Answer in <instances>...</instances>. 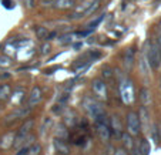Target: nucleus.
<instances>
[{"label": "nucleus", "mask_w": 161, "mask_h": 155, "mask_svg": "<svg viewBox=\"0 0 161 155\" xmlns=\"http://www.w3.org/2000/svg\"><path fill=\"white\" fill-rule=\"evenodd\" d=\"M56 36H57V33H50L49 36H47V40H53Z\"/></svg>", "instance_id": "obj_28"}, {"label": "nucleus", "mask_w": 161, "mask_h": 155, "mask_svg": "<svg viewBox=\"0 0 161 155\" xmlns=\"http://www.w3.org/2000/svg\"><path fill=\"white\" fill-rule=\"evenodd\" d=\"M16 155H27V148H23V149H20V151H19Z\"/></svg>", "instance_id": "obj_25"}, {"label": "nucleus", "mask_w": 161, "mask_h": 155, "mask_svg": "<svg viewBox=\"0 0 161 155\" xmlns=\"http://www.w3.org/2000/svg\"><path fill=\"white\" fill-rule=\"evenodd\" d=\"M30 107H27V108H16L14 111H13L12 114H10L7 118L13 120V121H16V120H20V118H25V117L29 115V113H30Z\"/></svg>", "instance_id": "obj_11"}, {"label": "nucleus", "mask_w": 161, "mask_h": 155, "mask_svg": "<svg viewBox=\"0 0 161 155\" xmlns=\"http://www.w3.org/2000/svg\"><path fill=\"white\" fill-rule=\"evenodd\" d=\"M34 33H36L37 39H40V40H47V36H49L47 29L42 27V26H36V27H34Z\"/></svg>", "instance_id": "obj_15"}, {"label": "nucleus", "mask_w": 161, "mask_h": 155, "mask_svg": "<svg viewBox=\"0 0 161 155\" xmlns=\"http://www.w3.org/2000/svg\"><path fill=\"white\" fill-rule=\"evenodd\" d=\"M141 101H143L144 105H147V104H150V101H151V97H150V93L147 88H143L141 90V95H140Z\"/></svg>", "instance_id": "obj_18"}, {"label": "nucleus", "mask_w": 161, "mask_h": 155, "mask_svg": "<svg viewBox=\"0 0 161 155\" xmlns=\"http://www.w3.org/2000/svg\"><path fill=\"white\" fill-rule=\"evenodd\" d=\"M123 138H124V144L125 145H128V149H133V142H131V135H123Z\"/></svg>", "instance_id": "obj_22"}, {"label": "nucleus", "mask_w": 161, "mask_h": 155, "mask_svg": "<svg viewBox=\"0 0 161 155\" xmlns=\"http://www.w3.org/2000/svg\"><path fill=\"white\" fill-rule=\"evenodd\" d=\"M14 137H16V134H13V132H7V134H4L3 137H2V141H0V147H2V149L12 148L13 144H14Z\"/></svg>", "instance_id": "obj_10"}, {"label": "nucleus", "mask_w": 161, "mask_h": 155, "mask_svg": "<svg viewBox=\"0 0 161 155\" xmlns=\"http://www.w3.org/2000/svg\"><path fill=\"white\" fill-rule=\"evenodd\" d=\"M111 130L114 131L117 135H120V132H121V125H120V121L117 117H113L111 118Z\"/></svg>", "instance_id": "obj_17"}, {"label": "nucleus", "mask_w": 161, "mask_h": 155, "mask_svg": "<svg viewBox=\"0 0 161 155\" xmlns=\"http://www.w3.org/2000/svg\"><path fill=\"white\" fill-rule=\"evenodd\" d=\"M0 66H3V67H10V66H12V61H10L9 57H0Z\"/></svg>", "instance_id": "obj_21"}, {"label": "nucleus", "mask_w": 161, "mask_h": 155, "mask_svg": "<svg viewBox=\"0 0 161 155\" xmlns=\"http://www.w3.org/2000/svg\"><path fill=\"white\" fill-rule=\"evenodd\" d=\"M138 149H140V154L141 155H148V152H150L148 142H147L146 140H143V141H141V144H140V147H138Z\"/></svg>", "instance_id": "obj_19"}, {"label": "nucleus", "mask_w": 161, "mask_h": 155, "mask_svg": "<svg viewBox=\"0 0 161 155\" xmlns=\"http://www.w3.org/2000/svg\"><path fill=\"white\" fill-rule=\"evenodd\" d=\"M73 4H74L73 0H56L54 2V7L58 10H67L73 7Z\"/></svg>", "instance_id": "obj_13"}, {"label": "nucleus", "mask_w": 161, "mask_h": 155, "mask_svg": "<svg viewBox=\"0 0 161 155\" xmlns=\"http://www.w3.org/2000/svg\"><path fill=\"white\" fill-rule=\"evenodd\" d=\"M93 4V0H86V2H83L81 6H77L76 9H74V12L71 13V14H69V17L70 19H80V17H84V13L87 12V9Z\"/></svg>", "instance_id": "obj_7"}, {"label": "nucleus", "mask_w": 161, "mask_h": 155, "mask_svg": "<svg viewBox=\"0 0 161 155\" xmlns=\"http://www.w3.org/2000/svg\"><path fill=\"white\" fill-rule=\"evenodd\" d=\"M161 64V49L157 41H153L150 44L148 50V66H151L154 70H157Z\"/></svg>", "instance_id": "obj_1"}, {"label": "nucleus", "mask_w": 161, "mask_h": 155, "mask_svg": "<svg viewBox=\"0 0 161 155\" xmlns=\"http://www.w3.org/2000/svg\"><path fill=\"white\" fill-rule=\"evenodd\" d=\"M93 93L97 98H101V100H107V87L106 83L101 81V80H96L93 83Z\"/></svg>", "instance_id": "obj_6"}, {"label": "nucleus", "mask_w": 161, "mask_h": 155, "mask_svg": "<svg viewBox=\"0 0 161 155\" xmlns=\"http://www.w3.org/2000/svg\"><path fill=\"white\" fill-rule=\"evenodd\" d=\"M98 134H100V137L103 138V140H108V137H110V128L107 127V125H104V124H100V125H98Z\"/></svg>", "instance_id": "obj_16"}, {"label": "nucleus", "mask_w": 161, "mask_h": 155, "mask_svg": "<svg viewBox=\"0 0 161 155\" xmlns=\"http://www.w3.org/2000/svg\"><path fill=\"white\" fill-rule=\"evenodd\" d=\"M116 155H125V152L123 151V149H119V151L116 152Z\"/></svg>", "instance_id": "obj_29"}, {"label": "nucleus", "mask_w": 161, "mask_h": 155, "mask_svg": "<svg viewBox=\"0 0 161 155\" xmlns=\"http://www.w3.org/2000/svg\"><path fill=\"white\" fill-rule=\"evenodd\" d=\"M86 107H87L88 111L93 114V117H94V118L97 120L98 122H100L101 118L104 117V110L101 108L100 104H98L96 100H91V98H88V100H86Z\"/></svg>", "instance_id": "obj_3"}, {"label": "nucleus", "mask_w": 161, "mask_h": 155, "mask_svg": "<svg viewBox=\"0 0 161 155\" xmlns=\"http://www.w3.org/2000/svg\"><path fill=\"white\" fill-rule=\"evenodd\" d=\"M33 128V120H27V121L25 122V124L21 125L20 128H19V131L16 132V137H14V144L13 145L14 147H17L19 144L21 142V140L26 137V135L30 132V130Z\"/></svg>", "instance_id": "obj_4"}, {"label": "nucleus", "mask_w": 161, "mask_h": 155, "mask_svg": "<svg viewBox=\"0 0 161 155\" xmlns=\"http://www.w3.org/2000/svg\"><path fill=\"white\" fill-rule=\"evenodd\" d=\"M25 2V4L27 7H33V0H23Z\"/></svg>", "instance_id": "obj_26"}, {"label": "nucleus", "mask_w": 161, "mask_h": 155, "mask_svg": "<svg viewBox=\"0 0 161 155\" xmlns=\"http://www.w3.org/2000/svg\"><path fill=\"white\" fill-rule=\"evenodd\" d=\"M103 77L104 78H111L113 77V70L110 67H106L103 68Z\"/></svg>", "instance_id": "obj_23"}, {"label": "nucleus", "mask_w": 161, "mask_h": 155, "mask_svg": "<svg viewBox=\"0 0 161 155\" xmlns=\"http://www.w3.org/2000/svg\"><path fill=\"white\" fill-rule=\"evenodd\" d=\"M121 98L125 104H131L134 101V88L131 81H124L121 84Z\"/></svg>", "instance_id": "obj_5"}, {"label": "nucleus", "mask_w": 161, "mask_h": 155, "mask_svg": "<svg viewBox=\"0 0 161 155\" xmlns=\"http://www.w3.org/2000/svg\"><path fill=\"white\" fill-rule=\"evenodd\" d=\"M12 95V87L9 84H0V101H6Z\"/></svg>", "instance_id": "obj_12"}, {"label": "nucleus", "mask_w": 161, "mask_h": 155, "mask_svg": "<svg viewBox=\"0 0 161 155\" xmlns=\"http://www.w3.org/2000/svg\"><path fill=\"white\" fill-rule=\"evenodd\" d=\"M42 98H43L42 90H40L39 87H33L30 95H29V107H30V108H33L34 105H37V104L42 101Z\"/></svg>", "instance_id": "obj_8"}, {"label": "nucleus", "mask_w": 161, "mask_h": 155, "mask_svg": "<svg viewBox=\"0 0 161 155\" xmlns=\"http://www.w3.org/2000/svg\"><path fill=\"white\" fill-rule=\"evenodd\" d=\"M40 151H42L40 144H36V145H33L31 148H27V155H39Z\"/></svg>", "instance_id": "obj_20"}, {"label": "nucleus", "mask_w": 161, "mask_h": 155, "mask_svg": "<svg viewBox=\"0 0 161 155\" xmlns=\"http://www.w3.org/2000/svg\"><path fill=\"white\" fill-rule=\"evenodd\" d=\"M140 127H141V122H140V117H138V114L134 113V111L128 113V115H127V131H128V134H130L131 137H137L138 132H140Z\"/></svg>", "instance_id": "obj_2"}, {"label": "nucleus", "mask_w": 161, "mask_h": 155, "mask_svg": "<svg viewBox=\"0 0 161 155\" xmlns=\"http://www.w3.org/2000/svg\"><path fill=\"white\" fill-rule=\"evenodd\" d=\"M49 50H50V46H49V44H47V46H43V47H42V53H43V54L49 53Z\"/></svg>", "instance_id": "obj_24"}, {"label": "nucleus", "mask_w": 161, "mask_h": 155, "mask_svg": "<svg viewBox=\"0 0 161 155\" xmlns=\"http://www.w3.org/2000/svg\"><path fill=\"white\" fill-rule=\"evenodd\" d=\"M54 148L60 155H69L70 154V148L67 145V142L63 138H56L54 140Z\"/></svg>", "instance_id": "obj_9"}, {"label": "nucleus", "mask_w": 161, "mask_h": 155, "mask_svg": "<svg viewBox=\"0 0 161 155\" xmlns=\"http://www.w3.org/2000/svg\"><path fill=\"white\" fill-rule=\"evenodd\" d=\"M133 61H134V50L128 49L127 51H125V56H124V64L128 67V70L133 67Z\"/></svg>", "instance_id": "obj_14"}, {"label": "nucleus", "mask_w": 161, "mask_h": 155, "mask_svg": "<svg viewBox=\"0 0 161 155\" xmlns=\"http://www.w3.org/2000/svg\"><path fill=\"white\" fill-rule=\"evenodd\" d=\"M58 155H60V154H58Z\"/></svg>", "instance_id": "obj_30"}, {"label": "nucleus", "mask_w": 161, "mask_h": 155, "mask_svg": "<svg viewBox=\"0 0 161 155\" xmlns=\"http://www.w3.org/2000/svg\"><path fill=\"white\" fill-rule=\"evenodd\" d=\"M54 0H40V4H43V6H46L47 3H53Z\"/></svg>", "instance_id": "obj_27"}]
</instances>
